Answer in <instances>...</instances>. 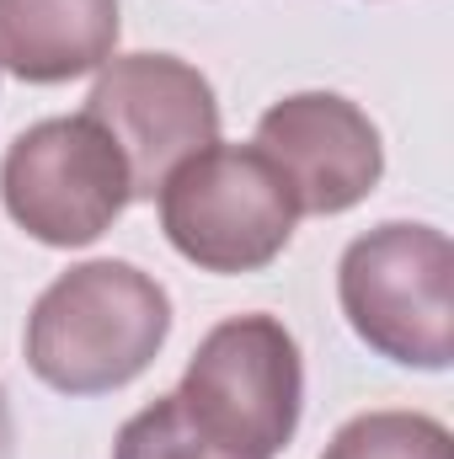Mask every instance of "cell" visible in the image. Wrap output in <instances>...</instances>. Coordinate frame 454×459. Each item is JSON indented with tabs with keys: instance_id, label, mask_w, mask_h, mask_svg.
Masks as SVG:
<instances>
[{
	"instance_id": "1",
	"label": "cell",
	"mask_w": 454,
	"mask_h": 459,
	"mask_svg": "<svg viewBox=\"0 0 454 459\" xmlns=\"http://www.w3.org/2000/svg\"><path fill=\"white\" fill-rule=\"evenodd\" d=\"M171 337L166 289L134 262L59 273L27 316V363L59 395H108L139 379Z\"/></svg>"
},
{
	"instance_id": "2",
	"label": "cell",
	"mask_w": 454,
	"mask_h": 459,
	"mask_svg": "<svg viewBox=\"0 0 454 459\" xmlns=\"http://www.w3.org/2000/svg\"><path fill=\"white\" fill-rule=\"evenodd\" d=\"M188 422L235 459H273L289 449L305 406L300 342L278 316H230L220 321L171 390Z\"/></svg>"
},
{
	"instance_id": "3",
	"label": "cell",
	"mask_w": 454,
	"mask_h": 459,
	"mask_svg": "<svg viewBox=\"0 0 454 459\" xmlns=\"http://www.w3.org/2000/svg\"><path fill=\"white\" fill-rule=\"evenodd\" d=\"M347 326L390 363L450 368L454 358V246L433 225H390L358 235L337 262Z\"/></svg>"
},
{
	"instance_id": "4",
	"label": "cell",
	"mask_w": 454,
	"mask_h": 459,
	"mask_svg": "<svg viewBox=\"0 0 454 459\" xmlns=\"http://www.w3.org/2000/svg\"><path fill=\"white\" fill-rule=\"evenodd\" d=\"M161 198L166 240L204 273H262L294 240L300 209L257 144H209L182 160Z\"/></svg>"
},
{
	"instance_id": "5",
	"label": "cell",
	"mask_w": 454,
	"mask_h": 459,
	"mask_svg": "<svg viewBox=\"0 0 454 459\" xmlns=\"http://www.w3.org/2000/svg\"><path fill=\"white\" fill-rule=\"evenodd\" d=\"M0 204L43 246H92L134 204L128 166L92 117H48L11 139Z\"/></svg>"
},
{
	"instance_id": "6",
	"label": "cell",
	"mask_w": 454,
	"mask_h": 459,
	"mask_svg": "<svg viewBox=\"0 0 454 459\" xmlns=\"http://www.w3.org/2000/svg\"><path fill=\"white\" fill-rule=\"evenodd\" d=\"M86 117L118 144L134 198H155L182 160L220 144L214 86L177 54L108 59L86 97Z\"/></svg>"
},
{
	"instance_id": "7",
	"label": "cell",
	"mask_w": 454,
	"mask_h": 459,
	"mask_svg": "<svg viewBox=\"0 0 454 459\" xmlns=\"http://www.w3.org/2000/svg\"><path fill=\"white\" fill-rule=\"evenodd\" d=\"M257 150L278 166L300 214L358 209L385 171L380 128L337 91H300L273 102L257 117Z\"/></svg>"
},
{
	"instance_id": "8",
	"label": "cell",
	"mask_w": 454,
	"mask_h": 459,
	"mask_svg": "<svg viewBox=\"0 0 454 459\" xmlns=\"http://www.w3.org/2000/svg\"><path fill=\"white\" fill-rule=\"evenodd\" d=\"M118 0H0V70L59 86L102 70L118 48Z\"/></svg>"
},
{
	"instance_id": "9",
	"label": "cell",
	"mask_w": 454,
	"mask_h": 459,
	"mask_svg": "<svg viewBox=\"0 0 454 459\" xmlns=\"http://www.w3.org/2000/svg\"><path fill=\"white\" fill-rule=\"evenodd\" d=\"M321 459H454V438L423 411H363L332 433Z\"/></svg>"
},
{
	"instance_id": "10",
	"label": "cell",
	"mask_w": 454,
	"mask_h": 459,
	"mask_svg": "<svg viewBox=\"0 0 454 459\" xmlns=\"http://www.w3.org/2000/svg\"><path fill=\"white\" fill-rule=\"evenodd\" d=\"M113 459H235V455H225L220 444H209L188 422V411L177 406V395H161V401H150L144 411H134L123 422V433H118V444H113Z\"/></svg>"
},
{
	"instance_id": "11",
	"label": "cell",
	"mask_w": 454,
	"mask_h": 459,
	"mask_svg": "<svg viewBox=\"0 0 454 459\" xmlns=\"http://www.w3.org/2000/svg\"><path fill=\"white\" fill-rule=\"evenodd\" d=\"M0 459H16V417H11L5 390H0Z\"/></svg>"
}]
</instances>
